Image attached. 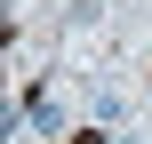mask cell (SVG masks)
I'll use <instances>...</instances> for the list:
<instances>
[{
	"label": "cell",
	"instance_id": "1",
	"mask_svg": "<svg viewBox=\"0 0 152 144\" xmlns=\"http://www.w3.org/2000/svg\"><path fill=\"white\" fill-rule=\"evenodd\" d=\"M128 112H136V88H128L120 72H88V120H104V128H128Z\"/></svg>",
	"mask_w": 152,
	"mask_h": 144
},
{
	"label": "cell",
	"instance_id": "2",
	"mask_svg": "<svg viewBox=\"0 0 152 144\" xmlns=\"http://www.w3.org/2000/svg\"><path fill=\"white\" fill-rule=\"evenodd\" d=\"M120 144H152V136H120Z\"/></svg>",
	"mask_w": 152,
	"mask_h": 144
}]
</instances>
